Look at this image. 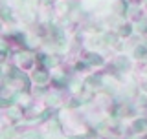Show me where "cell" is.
Wrapping results in <instances>:
<instances>
[{"mask_svg":"<svg viewBox=\"0 0 147 139\" xmlns=\"http://www.w3.org/2000/svg\"><path fill=\"white\" fill-rule=\"evenodd\" d=\"M2 17L7 18V20H11V13H9V9H2Z\"/></svg>","mask_w":147,"mask_h":139,"instance_id":"obj_1","label":"cell"},{"mask_svg":"<svg viewBox=\"0 0 147 139\" xmlns=\"http://www.w3.org/2000/svg\"><path fill=\"white\" fill-rule=\"evenodd\" d=\"M144 53H145L144 48H138V49H136V55H138V57H144Z\"/></svg>","mask_w":147,"mask_h":139,"instance_id":"obj_2","label":"cell"}]
</instances>
